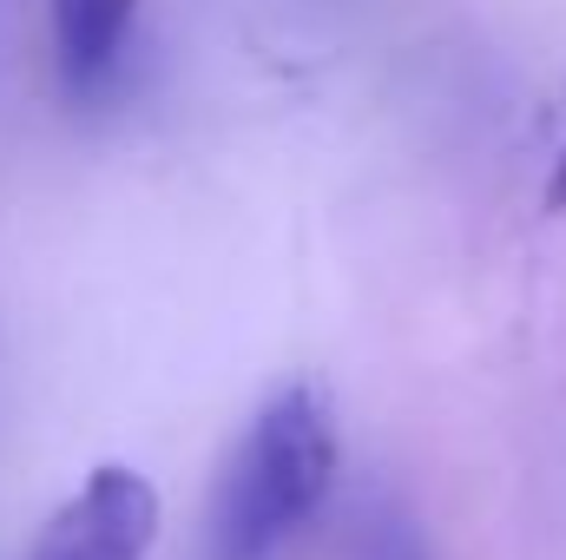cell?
<instances>
[{
  "label": "cell",
  "mask_w": 566,
  "mask_h": 560,
  "mask_svg": "<svg viewBox=\"0 0 566 560\" xmlns=\"http://www.w3.org/2000/svg\"><path fill=\"white\" fill-rule=\"evenodd\" d=\"M53 13V60H60V86L93 106L119 86L126 73V46L139 27V0H46Z\"/></svg>",
  "instance_id": "cell-3"
},
{
  "label": "cell",
  "mask_w": 566,
  "mask_h": 560,
  "mask_svg": "<svg viewBox=\"0 0 566 560\" xmlns=\"http://www.w3.org/2000/svg\"><path fill=\"white\" fill-rule=\"evenodd\" d=\"M336 422L310 383L277 390L244 428L218 501H211V560H271L323 508L336 481Z\"/></svg>",
  "instance_id": "cell-1"
},
{
  "label": "cell",
  "mask_w": 566,
  "mask_h": 560,
  "mask_svg": "<svg viewBox=\"0 0 566 560\" xmlns=\"http://www.w3.org/2000/svg\"><path fill=\"white\" fill-rule=\"evenodd\" d=\"M158 541V488L139 468H93L73 501L53 508L27 560H145Z\"/></svg>",
  "instance_id": "cell-2"
},
{
  "label": "cell",
  "mask_w": 566,
  "mask_h": 560,
  "mask_svg": "<svg viewBox=\"0 0 566 560\" xmlns=\"http://www.w3.org/2000/svg\"><path fill=\"white\" fill-rule=\"evenodd\" d=\"M389 560H428V554H422V548H416V541H402V548H396V554H389Z\"/></svg>",
  "instance_id": "cell-4"
}]
</instances>
